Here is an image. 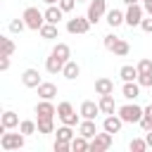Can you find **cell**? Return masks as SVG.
<instances>
[{"label":"cell","instance_id":"23","mask_svg":"<svg viewBox=\"0 0 152 152\" xmlns=\"http://www.w3.org/2000/svg\"><path fill=\"white\" fill-rule=\"evenodd\" d=\"M100 109H102V114H114L116 112V104H114V95L109 93V95H100Z\"/></svg>","mask_w":152,"mask_h":152},{"label":"cell","instance_id":"3","mask_svg":"<svg viewBox=\"0 0 152 152\" xmlns=\"http://www.w3.org/2000/svg\"><path fill=\"white\" fill-rule=\"evenodd\" d=\"M21 17H24V21L31 31H40V26L45 24V12H40L38 7H26Z\"/></svg>","mask_w":152,"mask_h":152},{"label":"cell","instance_id":"1","mask_svg":"<svg viewBox=\"0 0 152 152\" xmlns=\"http://www.w3.org/2000/svg\"><path fill=\"white\" fill-rule=\"evenodd\" d=\"M119 116L124 119V124H140V119L145 116V107H138L135 100L119 107Z\"/></svg>","mask_w":152,"mask_h":152},{"label":"cell","instance_id":"11","mask_svg":"<svg viewBox=\"0 0 152 152\" xmlns=\"http://www.w3.org/2000/svg\"><path fill=\"white\" fill-rule=\"evenodd\" d=\"M100 112H102V109H100V104H97V102H93V100L81 102V109H78V114H81L83 119H95Z\"/></svg>","mask_w":152,"mask_h":152},{"label":"cell","instance_id":"32","mask_svg":"<svg viewBox=\"0 0 152 152\" xmlns=\"http://www.w3.org/2000/svg\"><path fill=\"white\" fill-rule=\"evenodd\" d=\"M135 66H138V76H140V74H152V59H150V57H142Z\"/></svg>","mask_w":152,"mask_h":152},{"label":"cell","instance_id":"40","mask_svg":"<svg viewBox=\"0 0 152 152\" xmlns=\"http://www.w3.org/2000/svg\"><path fill=\"white\" fill-rule=\"evenodd\" d=\"M10 69V55H2L0 57V71H7Z\"/></svg>","mask_w":152,"mask_h":152},{"label":"cell","instance_id":"30","mask_svg":"<svg viewBox=\"0 0 152 152\" xmlns=\"http://www.w3.org/2000/svg\"><path fill=\"white\" fill-rule=\"evenodd\" d=\"M147 147H150V145H147L145 138H133V140L128 142V150H131V152H145Z\"/></svg>","mask_w":152,"mask_h":152},{"label":"cell","instance_id":"45","mask_svg":"<svg viewBox=\"0 0 152 152\" xmlns=\"http://www.w3.org/2000/svg\"><path fill=\"white\" fill-rule=\"evenodd\" d=\"M76 2H90V0H76Z\"/></svg>","mask_w":152,"mask_h":152},{"label":"cell","instance_id":"15","mask_svg":"<svg viewBox=\"0 0 152 152\" xmlns=\"http://www.w3.org/2000/svg\"><path fill=\"white\" fill-rule=\"evenodd\" d=\"M107 24L112 26V28H116V26H121V24H126V12H121V10H109L107 12Z\"/></svg>","mask_w":152,"mask_h":152},{"label":"cell","instance_id":"20","mask_svg":"<svg viewBox=\"0 0 152 152\" xmlns=\"http://www.w3.org/2000/svg\"><path fill=\"white\" fill-rule=\"evenodd\" d=\"M45 40H55V38H59V28H57V24H50V21H45L43 26H40V31H38Z\"/></svg>","mask_w":152,"mask_h":152},{"label":"cell","instance_id":"17","mask_svg":"<svg viewBox=\"0 0 152 152\" xmlns=\"http://www.w3.org/2000/svg\"><path fill=\"white\" fill-rule=\"evenodd\" d=\"M36 114L38 116H55L57 114V107L52 104V100H40L36 104Z\"/></svg>","mask_w":152,"mask_h":152},{"label":"cell","instance_id":"46","mask_svg":"<svg viewBox=\"0 0 152 152\" xmlns=\"http://www.w3.org/2000/svg\"><path fill=\"white\" fill-rule=\"evenodd\" d=\"M145 2H152V0H142V5H145Z\"/></svg>","mask_w":152,"mask_h":152},{"label":"cell","instance_id":"43","mask_svg":"<svg viewBox=\"0 0 152 152\" xmlns=\"http://www.w3.org/2000/svg\"><path fill=\"white\" fill-rule=\"evenodd\" d=\"M43 2H45V5H57L59 0H43Z\"/></svg>","mask_w":152,"mask_h":152},{"label":"cell","instance_id":"13","mask_svg":"<svg viewBox=\"0 0 152 152\" xmlns=\"http://www.w3.org/2000/svg\"><path fill=\"white\" fill-rule=\"evenodd\" d=\"M140 83L138 81H126L124 83V88H121V95L126 97V100H135V97H140Z\"/></svg>","mask_w":152,"mask_h":152},{"label":"cell","instance_id":"42","mask_svg":"<svg viewBox=\"0 0 152 152\" xmlns=\"http://www.w3.org/2000/svg\"><path fill=\"white\" fill-rule=\"evenodd\" d=\"M142 7H145V12H147V14H150V17H152V2H145V5H142Z\"/></svg>","mask_w":152,"mask_h":152},{"label":"cell","instance_id":"22","mask_svg":"<svg viewBox=\"0 0 152 152\" xmlns=\"http://www.w3.org/2000/svg\"><path fill=\"white\" fill-rule=\"evenodd\" d=\"M95 93H97V95H109V93H114V81H112V78H97V81H95Z\"/></svg>","mask_w":152,"mask_h":152},{"label":"cell","instance_id":"5","mask_svg":"<svg viewBox=\"0 0 152 152\" xmlns=\"http://www.w3.org/2000/svg\"><path fill=\"white\" fill-rule=\"evenodd\" d=\"M57 116H59L62 124H66V126H78V124H81L76 109L71 107V102H59V104H57Z\"/></svg>","mask_w":152,"mask_h":152},{"label":"cell","instance_id":"33","mask_svg":"<svg viewBox=\"0 0 152 152\" xmlns=\"http://www.w3.org/2000/svg\"><path fill=\"white\" fill-rule=\"evenodd\" d=\"M24 28H28V26H26V21H24V17H21V19H12V21H10V31H12V33H21Z\"/></svg>","mask_w":152,"mask_h":152},{"label":"cell","instance_id":"37","mask_svg":"<svg viewBox=\"0 0 152 152\" xmlns=\"http://www.w3.org/2000/svg\"><path fill=\"white\" fill-rule=\"evenodd\" d=\"M57 5H59V7L64 10V12H71V10L76 7V0H59Z\"/></svg>","mask_w":152,"mask_h":152},{"label":"cell","instance_id":"24","mask_svg":"<svg viewBox=\"0 0 152 152\" xmlns=\"http://www.w3.org/2000/svg\"><path fill=\"white\" fill-rule=\"evenodd\" d=\"M55 116H38V133H43V135H48V133H55V121H52Z\"/></svg>","mask_w":152,"mask_h":152},{"label":"cell","instance_id":"38","mask_svg":"<svg viewBox=\"0 0 152 152\" xmlns=\"http://www.w3.org/2000/svg\"><path fill=\"white\" fill-rule=\"evenodd\" d=\"M140 128H142L145 133L152 131V119H150V116H142V119H140Z\"/></svg>","mask_w":152,"mask_h":152},{"label":"cell","instance_id":"16","mask_svg":"<svg viewBox=\"0 0 152 152\" xmlns=\"http://www.w3.org/2000/svg\"><path fill=\"white\" fill-rule=\"evenodd\" d=\"M64 64H66V62H62V59H59L57 55H52V52H50V57L45 59V69H48V74H62Z\"/></svg>","mask_w":152,"mask_h":152},{"label":"cell","instance_id":"9","mask_svg":"<svg viewBox=\"0 0 152 152\" xmlns=\"http://www.w3.org/2000/svg\"><path fill=\"white\" fill-rule=\"evenodd\" d=\"M66 31L69 33H88L90 31V19L88 17H74V19H69L66 21Z\"/></svg>","mask_w":152,"mask_h":152},{"label":"cell","instance_id":"19","mask_svg":"<svg viewBox=\"0 0 152 152\" xmlns=\"http://www.w3.org/2000/svg\"><path fill=\"white\" fill-rule=\"evenodd\" d=\"M78 133H81V135H86V138L90 140V138H93V135L97 133V126H95V119H83V121L78 124Z\"/></svg>","mask_w":152,"mask_h":152},{"label":"cell","instance_id":"10","mask_svg":"<svg viewBox=\"0 0 152 152\" xmlns=\"http://www.w3.org/2000/svg\"><path fill=\"white\" fill-rule=\"evenodd\" d=\"M121 126H124V119L119 116V114H107L104 116V121H102V128L107 131V133H119L121 131Z\"/></svg>","mask_w":152,"mask_h":152},{"label":"cell","instance_id":"4","mask_svg":"<svg viewBox=\"0 0 152 152\" xmlns=\"http://www.w3.org/2000/svg\"><path fill=\"white\" fill-rule=\"evenodd\" d=\"M24 142H26V135H24L21 131H19V133H7V131H5V133L0 135V147L7 150V152H10V150H21Z\"/></svg>","mask_w":152,"mask_h":152},{"label":"cell","instance_id":"8","mask_svg":"<svg viewBox=\"0 0 152 152\" xmlns=\"http://www.w3.org/2000/svg\"><path fill=\"white\" fill-rule=\"evenodd\" d=\"M142 14H145V7H142V5H138V2L128 5V10H126V24H128L131 28H133V26H140Z\"/></svg>","mask_w":152,"mask_h":152},{"label":"cell","instance_id":"41","mask_svg":"<svg viewBox=\"0 0 152 152\" xmlns=\"http://www.w3.org/2000/svg\"><path fill=\"white\" fill-rule=\"evenodd\" d=\"M145 140H147V145L152 147V131H147V133H145Z\"/></svg>","mask_w":152,"mask_h":152},{"label":"cell","instance_id":"36","mask_svg":"<svg viewBox=\"0 0 152 152\" xmlns=\"http://www.w3.org/2000/svg\"><path fill=\"white\" fill-rule=\"evenodd\" d=\"M138 83H140L142 88H152V74H140V76H138Z\"/></svg>","mask_w":152,"mask_h":152},{"label":"cell","instance_id":"7","mask_svg":"<svg viewBox=\"0 0 152 152\" xmlns=\"http://www.w3.org/2000/svg\"><path fill=\"white\" fill-rule=\"evenodd\" d=\"M104 14H107V2H104V0H90V2H88L86 17L90 19V24H97Z\"/></svg>","mask_w":152,"mask_h":152},{"label":"cell","instance_id":"35","mask_svg":"<svg viewBox=\"0 0 152 152\" xmlns=\"http://www.w3.org/2000/svg\"><path fill=\"white\" fill-rule=\"evenodd\" d=\"M52 150H55V152H69V150H71V142H66V140H55Z\"/></svg>","mask_w":152,"mask_h":152},{"label":"cell","instance_id":"2","mask_svg":"<svg viewBox=\"0 0 152 152\" xmlns=\"http://www.w3.org/2000/svg\"><path fill=\"white\" fill-rule=\"evenodd\" d=\"M104 48H107L109 52H114L116 57H126V55L131 52V45H128L126 40L116 38L114 33H107V36H104Z\"/></svg>","mask_w":152,"mask_h":152},{"label":"cell","instance_id":"34","mask_svg":"<svg viewBox=\"0 0 152 152\" xmlns=\"http://www.w3.org/2000/svg\"><path fill=\"white\" fill-rule=\"evenodd\" d=\"M2 55H14V40L12 38H2Z\"/></svg>","mask_w":152,"mask_h":152},{"label":"cell","instance_id":"28","mask_svg":"<svg viewBox=\"0 0 152 152\" xmlns=\"http://www.w3.org/2000/svg\"><path fill=\"white\" fill-rule=\"evenodd\" d=\"M119 76H121V81H124V83H126V81H138V66L126 64V66H121V69H119Z\"/></svg>","mask_w":152,"mask_h":152},{"label":"cell","instance_id":"29","mask_svg":"<svg viewBox=\"0 0 152 152\" xmlns=\"http://www.w3.org/2000/svg\"><path fill=\"white\" fill-rule=\"evenodd\" d=\"M55 133H57V140H66V142L74 140V126H66V124H64V126H59Z\"/></svg>","mask_w":152,"mask_h":152},{"label":"cell","instance_id":"12","mask_svg":"<svg viewBox=\"0 0 152 152\" xmlns=\"http://www.w3.org/2000/svg\"><path fill=\"white\" fill-rule=\"evenodd\" d=\"M21 83L26 86V88H38L43 81H40V74H38V69H26L24 74H21Z\"/></svg>","mask_w":152,"mask_h":152},{"label":"cell","instance_id":"44","mask_svg":"<svg viewBox=\"0 0 152 152\" xmlns=\"http://www.w3.org/2000/svg\"><path fill=\"white\" fill-rule=\"evenodd\" d=\"M124 5H133V2H138V0H121Z\"/></svg>","mask_w":152,"mask_h":152},{"label":"cell","instance_id":"21","mask_svg":"<svg viewBox=\"0 0 152 152\" xmlns=\"http://www.w3.org/2000/svg\"><path fill=\"white\" fill-rule=\"evenodd\" d=\"M78 74H81V66H78L74 59H69V62L64 64V69H62V76H64V78H69V81H76V78H78Z\"/></svg>","mask_w":152,"mask_h":152},{"label":"cell","instance_id":"25","mask_svg":"<svg viewBox=\"0 0 152 152\" xmlns=\"http://www.w3.org/2000/svg\"><path fill=\"white\" fill-rule=\"evenodd\" d=\"M21 121H19V116H17V112H12V109H7V112H2V128H17Z\"/></svg>","mask_w":152,"mask_h":152},{"label":"cell","instance_id":"14","mask_svg":"<svg viewBox=\"0 0 152 152\" xmlns=\"http://www.w3.org/2000/svg\"><path fill=\"white\" fill-rule=\"evenodd\" d=\"M62 17H64V10H62L59 5H48V10H45V21H50V24H59Z\"/></svg>","mask_w":152,"mask_h":152},{"label":"cell","instance_id":"26","mask_svg":"<svg viewBox=\"0 0 152 152\" xmlns=\"http://www.w3.org/2000/svg\"><path fill=\"white\" fill-rule=\"evenodd\" d=\"M71 150H74V152H86V150H90V140L78 133V135H74V140H71Z\"/></svg>","mask_w":152,"mask_h":152},{"label":"cell","instance_id":"27","mask_svg":"<svg viewBox=\"0 0 152 152\" xmlns=\"http://www.w3.org/2000/svg\"><path fill=\"white\" fill-rule=\"evenodd\" d=\"M52 55H57L62 62H69V59H71V48H69L66 43H57V45L52 48Z\"/></svg>","mask_w":152,"mask_h":152},{"label":"cell","instance_id":"31","mask_svg":"<svg viewBox=\"0 0 152 152\" xmlns=\"http://www.w3.org/2000/svg\"><path fill=\"white\" fill-rule=\"evenodd\" d=\"M19 131H21L24 135H31V133H36V131H38V124H36V121H31V119H24V121L19 124Z\"/></svg>","mask_w":152,"mask_h":152},{"label":"cell","instance_id":"6","mask_svg":"<svg viewBox=\"0 0 152 152\" xmlns=\"http://www.w3.org/2000/svg\"><path fill=\"white\" fill-rule=\"evenodd\" d=\"M112 140H114V135L112 133H95L93 138H90V152H104V150H109L112 147Z\"/></svg>","mask_w":152,"mask_h":152},{"label":"cell","instance_id":"39","mask_svg":"<svg viewBox=\"0 0 152 152\" xmlns=\"http://www.w3.org/2000/svg\"><path fill=\"white\" fill-rule=\"evenodd\" d=\"M140 28H142L145 33H152V17H147V19H142V21H140Z\"/></svg>","mask_w":152,"mask_h":152},{"label":"cell","instance_id":"18","mask_svg":"<svg viewBox=\"0 0 152 152\" xmlns=\"http://www.w3.org/2000/svg\"><path fill=\"white\" fill-rule=\"evenodd\" d=\"M36 90H38L40 100H52V97L57 95V86H55V83H48V81H43V83H40Z\"/></svg>","mask_w":152,"mask_h":152}]
</instances>
